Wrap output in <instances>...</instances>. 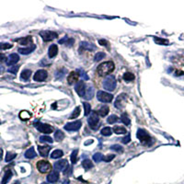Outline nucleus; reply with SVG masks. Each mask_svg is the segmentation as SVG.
I'll list each match as a JSON object with an SVG mask.
<instances>
[{
  "instance_id": "obj_35",
  "label": "nucleus",
  "mask_w": 184,
  "mask_h": 184,
  "mask_svg": "<svg viewBox=\"0 0 184 184\" xmlns=\"http://www.w3.org/2000/svg\"><path fill=\"white\" fill-rule=\"evenodd\" d=\"M121 121L124 122V124L125 125H129V124H130V118L128 117L127 113H124V114H121Z\"/></svg>"
},
{
  "instance_id": "obj_55",
  "label": "nucleus",
  "mask_w": 184,
  "mask_h": 184,
  "mask_svg": "<svg viewBox=\"0 0 184 184\" xmlns=\"http://www.w3.org/2000/svg\"><path fill=\"white\" fill-rule=\"evenodd\" d=\"M3 71H4V67L2 65H0V74H1Z\"/></svg>"
},
{
  "instance_id": "obj_3",
  "label": "nucleus",
  "mask_w": 184,
  "mask_h": 184,
  "mask_svg": "<svg viewBox=\"0 0 184 184\" xmlns=\"http://www.w3.org/2000/svg\"><path fill=\"white\" fill-rule=\"evenodd\" d=\"M103 87L105 90L109 91H113L116 87V78L113 75H109V76L103 81Z\"/></svg>"
},
{
  "instance_id": "obj_12",
  "label": "nucleus",
  "mask_w": 184,
  "mask_h": 184,
  "mask_svg": "<svg viewBox=\"0 0 184 184\" xmlns=\"http://www.w3.org/2000/svg\"><path fill=\"white\" fill-rule=\"evenodd\" d=\"M76 92L79 95L80 97H85L86 93V84L84 81H78V83L75 87Z\"/></svg>"
},
{
  "instance_id": "obj_23",
  "label": "nucleus",
  "mask_w": 184,
  "mask_h": 184,
  "mask_svg": "<svg viewBox=\"0 0 184 184\" xmlns=\"http://www.w3.org/2000/svg\"><path fill=\"white\" fill-rule=\"evenodd\" d=\"M93 95H94V88L91 86H88L87 90H86V93H85L86 99H87V100L91 99L93 98Z\"/></svg>"
},
{
  "instance_id": "obj_54",
  "label": "nucleus",
  "mask_w": 184,
  "mask_h": 184,
  "mask_svg": "<svg viewBox=\"0 0 184 184\" xmlns=\"http://www.w3.org/2000/svg\"><path fill=\"white\" fill-rule=\"evenodd\" d=\"M2 156H3V149L0 148V160L2 159Z\"/></svg>"
},
{
  "instance_id": "obj_20",
  "label": "nucleus",
  "mask_w": 184,
  "mask_h": 184,
  "mask_svg": "<svg viewBox=\"0 0 184 184\" xmlns=\"http://www.w3.org/2000/svg\"><path fill=\"white\" fill-rule=\"evenodd\" d=\"M35 48H36L35 44H31L30 47H27V48H18V52L21 54H29L35 50Z\"/></svg>"
},
{
  "instance_id": "obj_6",
  "label": "nucleus",
  "mask_w": 184,
  "mask_h": 184,
  "mask_svg": "<svg viewBox=\"0 0 184 184\" xmlns=\"http://www.w3.org/2000/svg\"><path fill=\"white\" fill-rule=\"evenodd\" d=\"M127 99H128V97L126 94H121L117 97V99H115V103H114V106L116 107L119 110H121L122 108H124V106L126 105L127 103Z\"/></svg>"
},
{
  "instance_id": "obj_13",
  "label": "nucleus",
  "mask_w": 184,
  "mask_h": 184,
  "mask_svg": "<svg viewBox=\"0 0 184 184\" xmlns=\"http://www.w3.org/2000/svg\"><path fill=\"white\" fill-rule=\"evenodd\" d=\"M18 61H19L18 54H17V53H12V54H10V55L8 57V59H6V65H13L17 64Z\"/></svg>"
},
{
  "instance_id": "obj_44",
  "label": "nucleus",
  "mask_w": 184,
  "mask_h": 184,
  "mask_svg": "<svg viewBox=\"0 0 184 184\" xmlns=\"http://www.w3.org/2000/svg\"><path fill=\"white\" fill-rule=\"evenodd\" d=\"M84 106V110H85V115H88L91 112V106L90 103H87V102H84L83 103Z\"/></svg>"
},
{
  "instance_id": "obj_57",
  "label": "nucleus",
  "mask_w": 184,
  "mask_h": 184,
  "mask_svg": "<svg viewBox=\"0 0 184 184\" xmlns=\"http://www.w3.org/2000/svg\"><path fill=\"white\" fill-rule=\"evenodd\" d=\"M42 184H48V183H46V182H43V183H42Z\"/></svg>"
},
{
  "instance_id": "obj_18",
  "label": "nucleus",
  "mask_w": 184,
  "mask_h": 184,
  "mask_svg": "<svg viewBox=\"0 0 184 184\" xmlns=\"http://www.w3.org/2000/svg\"><path fill=\"white\" fill-rule=\"evenodd\" d=\"M109 112H110V109H109L108 106H102L96 112V113L99 115V116L105 117V116H107V115H108Z\"/></svg>"
},
{
  "instance_id": "obj_9",
  "label": "nucleus",
  "mask_w": 184,
  "mask_h": 184,
  "mask_svg": "<svg viewBox=\"0 0 184 184\" xmlns=\"http://www.w3.org/2000/svg\"><path fill=\"white\" fill-rule=\"evenodd\" d=\"M47 77H48V73H47V71L43 70V69H40L34 74L33 80L37 81V82H42V81H43L47 78Z\"/></svg>"
},
{
  "instance_id": "obj_7",
  "label": "nucleus",
  "mask_w": 184,
  "mask_h": 184,
  "mask_svg": "<svg viewBox=\"0 0 184 184\" xmlns=\"http://www.w3.org/2000/svg\"><path fill=\"white\" fill-rule=\"evenodd\" d=\"M97 99L100 102H111L113 99V96L110 93L99 90L97 92Z\"/></svg>"
},
{
  "instance_id": "obj_24",
  "label": "nucleus",
  "mask_w": 184,
  "mask_h": 184,
  "mask_svg": "<svg viewBox=\"0 0 184 184\" xmlns=\"http://www.w3.org/2000/svg\"><path fill=\"white\" fill-rule=\"evenodd\" d=\"M11 177H12V172H11V170L10 169H8L6 170V171L5 172V175H4V177H3V180H2V182H1V184H6L9 181V180L11 179Z\"/></svg>"
},
{
  "instance_id": "obj_2",
  "label": "nucleus",
  "mask_w": 184,
  "mask_h": 184,
  "mask_svg": "<svg viewBox=\"0 0 184 184\" xmlns=\"http://www.w3.org/2000/svg\"><path fill=\"white\" fill-rule=\"evenodd\" d=\"M136 136H137V138L140 140L142 145L149 146L153 144L152 137L147 134L146 131L144 130V129H139V130L137 131V134H136Z\"/></svg>"
},
{
  "instance_id": "obj_27",
  "label": "nucleus",
  "mask_w": 184,
  "mask_h": 184,
  "mask_svg": "<svg viewBox=\"0 0 184 184\" xmlns=\"http://www.w3.org/2000/svg\"><path fill=\"white\" fill-rule=\"evenodd\" d=\"M31 76V71L30 69H24L21 74H20V77L23 80H28Z\"/></svg>"
},
{
  "instance_id": "obj_4",
  "label": "nucleus",
  "mask_w": 184,
  "mask_h": 184,
  "mask_svg": "<svg viewBox=\"0 0 184 184\" xmlns=\"http://www.w3.org/2000/svg\"><path fill=\"white\" fill-rule=\"evenodd\" d=\"M37 168L40 173H47L51 171L52 165L46 160H40L37 162Z\"/></svg>"
},
{
  "instance_id": "obj_49",
  "label": "nucleus",
  "mask_w": 184,
  "mask_h": 184,
  "mask_svg": "<svg viewBox=\"0 0 184 184\" xmlns=\"http://www.w3.org/2000/svg\"><path fill=\"white\" fill-rule=\"evenodd\" d=\"M114 158H115V155H108L107 156H104L103 160L105 162H111Z\"/></svg>"
},
{
  "instance_id": "obj_52",
  "label": "nucleus",
  "mask_w": 184,
  "mask_h": 184,
  "mask_svg": "<svg viewBox=\"0 0 184 184\" xmlns=\"http://www.w3.org/2000/svg\"><path fill=\"white\" fill-rule=\"evenodd\" d=\"M79 72H81V74H79V76L83 77V78H84V79H87V80L88 79V77L87 76V75H86V74H85L82 70H79Z\"/></svg>"
},
{
  "instance_id": "obj_15",
  "label": "nucleus",
  "mask_w": 184,
  "mask_h": 184,
  "mask_svg": "<svg viewBox=\"0 0 184 184\" xmlns=\"http://www.w3.org/2000/svg\"><path fill=\"white\" fill-rule=\"evenodd\" d=\"M78 77H79V74L77 73V72H71L69 74V76L67 77V81H68V84L69 85H73L78 81Z\"/></svg>"
},
{
  "instance_id": "obj_5",
  "label": "nucleus",
  "mask_w": 184,
  "mask_h": 184,
  "mask_svg": "<svg viewBox=\"0 0 184 184\" xmlns=\"http://www.w3.org/2000/svg\"><path fill=\"white\" fill-rule=\"evenodd\" d=\"M40 36L43 38V40L44 42H50V40H53L55 38H57L58 34L54 31H40Z\"/></svg>"
},
{
  "instance_id": "obj_51",
  "label": "nucleus",
  "mask_w": 184,
  "mask_h": 184,
  "mask_svg": "<svg viewBox=\"0 0 184 184\" xmlns=\"http://www.w3.org/2000/svg\"><path fill=\"white\" fill-rule=\"evenodd\" d=\"M99 43L101 44V45H103V46H106V47L109 46V43L107 42L106 40H99Z\"/></svg>"
},
{
  "instance_id": "obj_40",
  "label": "nucleus",
  "mask_w": 184,
  "mask_h": 184,
  "mask_svg": "<svg viewBox=\"0 0 184 184\" xmlns=\"http://www.w3.org/2000/svg\"><path fill=\"white\" fill-rule=\"evenodd\" d=\"M79 115H80V108L79 107H77L74 110L73 113L70 115V119H76V118H77L79 116Z\"/></svg>"
},
{
  "instance_id": "obj_36",
  "label": "nucleus",
  "mask_w": 184,
  "mask_h": 184,
  "mask_svg": "<svg viewBox=\"0 0 184 184\" xmlns=\"http://www.w3.org/2000/svg\"><path fill=\"white\" fill-rule=\"evenodd\" d=\"M100 134H101L102 135H104V136H110V135H112V129H111L110 127H104V128L101 130Z\"/></svg>"
},
{
  "instance_id": "obj_21",
  "label": "nucleus",
  "mask_w": 184,
  "mask_h": 184,
  "mask_svg": "<svg viewBox=\"0 0 184 184\" xmlns=\"http://www.w3.org/2000/svg\"><path fill=\"white\" fill-rule=\"evenodd\" d=\"M80 46L82 47L83 49L87 50V51H94V50L97 49V47L95 46L94 44H92L90 43H87V42H82L80 44Z\"/></svg>"
},
{
  "instance_id": "obj_22",
  "label": "nucleus",
  "mask_w": 184,
  "mask_h": 184,
  "mask_svg": "<svg viewBox=\"0 0 184 184\" xmlns=\"http://www.w3.org/2000/svg\"><path fill=\"white\" fill-rule=\"evenodd\" d=\"M38 150H39L40 156H44V158H46V156H48L50 150H51V147L50 146H40L38 147Z\"/></svg>"
},
{
  "instance_id": "obj_28",
  "label": "nucleus",
  "mask_w": 184,
  "mask_h": 184,
  "mask_svg": "<svg viewBox=\"0 0 184 184\" xmlns=\"http://www.w3.org/2000/svg\"><path fill=\"white\" fill-rule=\"evenodd\" d=\"M113 132L115 134H124L127 133L125 128H124L122 126H118V125L113 127Z\"/></svg>"
},
{
  "instance_id": "obj_25",
  "label": "nucleus",
  "mask_w": 184,
  "mask_h": 184,
  "mask_svg": "<svg viewBox=\"0 0 184 184\" xmlns=\"http://www.w3.org/2000/svg\"><path fill=\"white\" fill-rule=\"evenodd\" d=\"M74 43H75V40L74 39H69V38H67V37H65L64 39L59 40V43H64L66 46H73Z\"/></svg>"
},
{
  "instance_id": "obj_32",
  "label": "nucleus",
  "mask_w": 184,
  "mask_h": 184,
  "mask_svg": "<svg viewBox=\"0 0 184 184\" xmlns=\"http://www.w3.org/2000/svg\"><path fill=\"white\" fill-rule=\"evenodd\" d=\"M19 118L25 121V120H29L31 118V113L28 112L27 111H22L21 112L19 113Z\"/></svg>"
},
{
  "instance_id": "obj_33",
  "label": "nucleus",
  "mask_w": 184,
  "mask_h": 184,
  "mask_svg": "<svg viewBox=\"0 0 184 184\" xmlns=\"http://www.w3.org/2000/svg\"><path fill=\"white\" fill-rule=\"evenodd\" d=\"M154 40L158 43V44H162V45H168V40H165V39H161V38H158V37H154Z\"/></svg>"
},
{
  "instance_id": "obj_1",
  "label": "nucleus",
  "mask_w": 184,
  "mask_h": 184,
  "mask_svg": "<svg viewBox=\"0 0 184 184\" xmlns=\"http://www.w3.org/2000/svg\"><path fill=\"white\" fill-rule=\"evenodd\" d=\"M114 64L112 61H108V62H103L101 63L98 68H97V72L99 74V76L100 77H104L107 75L111 74L114 70Z\"/></svg>"
},
{
  "instance_id": "obj_46",
  "label": "nucleus",
  "mask_w": 184,
  "mask_h": 184,
  "mask_svg": "<svg viewBox=\"0 0 184 184\" xmlns=\"http://www.w3.org/2000/svg\"><path fill=\"white\" fill-rule=\"evenodd\" d=\"M72 171H73V168L71 166H67L66 168L64 170V175L65 176H70L72 174Z\"/></svg>"
},
{
  "instance_id": "obj_31",
  "label": "nucleus",
  "mask_w": 184,
  "mask_h": 184,
  "mask_svg": "<svg viewBox=\"0 0 184 184\" xmlns=\"http://www.w3.org/2000/svg\"><path fill=\"white\" fill-rule=\"evenodd\" d=\"M135 77H134V75L130 73V72H126L124 75V79L125 81H127V82H130V81H133L134 80Z\"/></svg>"
},
{
  "instance_id": "obj_47",
  "label": "nucleus",
  "mask_w": 184,
  "mask_h": 184,
  "mask_svg": "<svg viewBox=\"0 0 184 184\" xmlns=\"http://www.w3.org/2000/svg\"><path fill=\"white\" fill-rule=\"evenodd\" d=\"M111 149H112V150L117 151V152H122V151H124V149H122L121 146H120V145H113V146H111Z\"/></svg>"
},
{
  "instance_id": "obj_48",
  "label": "nucleus",
  "mask_w": 184,
  "mask_h": 184,
  "mask_svg": "<svg viewBox=\"0 0 184 184\" xmlns=\"http://www.w3.org/2000/svg\"><path fill=\"white\" fill-rule=\"evenodd\" d=\"M18 69H19V66H18V65H14V66L10 67L8 71H9V73H12V74H17L18 71Z\"/></svg>"
},
{
  "instance_id": "obj_14",
  "label": "nucleus",
  "mask_w": 184,
  "mask_h": 184,
  "mask_svg": "<svg viewBox=\"0 0 184 184\" xmlns=\"http://www.w3.org/2000/svg\"><path fill=\"white\" fill-rule=\"evenodd\" d=\"M59 180V173L56 170H53L49 173V175L47 176V181L50 183H54Z\"/></svg>"
},
{
  "instance_id": "obj_39",
  "label": "nucleus",
  "mask_w": 184,
  "mask_h": 184,
  "mask_svg": "<svg viewBox=\"0 0 184 184\" xmlns=\"http://www.w3.org/2000/svg\"><path fill=\"white\" fill-rule=\"evenodd\" d=\"M103 158H104V156L101 153H96L93 156V160L95 162H100L103 160Z\"/></svg>"
},
{
  "instance_id": "obj_34",
  "label": "nucleus",
  "mask_w": 184,
  "mask_h": 184,
  "mask_svg": "<svg viewBox=\"0 0 184 184\" xmlns=\"http://www.w3.org/2000/svg\"><path fill=\"white\" fill-rule=\"evenodd\" d=\"M82 166L85 169H90L93 167V164L90 159H86L82 162Z\"/></svg>"
},
{
  "instance_id": "obj_10",
  "label": "nucleus",
  "mask_w": 184,
  "mask_h": 184,
  "mask_svg": "<svg viewBox=\"0 0 184 184\" xmlns=\"http://www.w3.org/2000/svg\"><path fill=\"white\" fill-rule=\"evenodd\" d=\"M35 127L37 128V130L39 132L43 133V134H51L53 131V129L51 125L45 124H37Z\"/></svg>"
},
{
  "instance_id": "obj_17",
  "label": "nucleus",
  "mask_w": 184,
  "mask_h": 184,
  "mask_svg": "<svg viewBox=\"0 0 184 184\" xmlns=\"http://www.w3.org/2000/svg\"><path fill=\"white\" fill-rule=\"evenodd\" d=\"M17 42L21 44V45H29V44H32V38L31 36H28V37H23V38H20V39H18L16 40Z\"/></svg>"
},
{
  "instance_id": "obj_8",
  "label": "nucleus",
  "mask_w": 184,
  "mask_h": 184,
  "mask_svg": "<svg viewBox=\"0 0 184 184\" xmlns=\"http://www.w3.org/2000/svg\"><path fill=\"white\" fill-rule=\"evenodd\" d=\"M99 121V115L96 113V112H93V114H91L87 119V122L91 129H96L98 127Z\"/></svg>"
},
{
  "instance_id": "obj_26",
  "label": "nucleus",
  "mask_w": 184,
  "mask_h": 184,
  "mask_svg": "<svg viewBox=\"0 0 184 184\" xmlns=\"http://www.w3.org/2000/svg\"><path fill=\"white\" fill-rule=\"evenodd\" d=\"M35 156H36V152L34 150L33 147H31L25 152V158H35Z\"/></svg>"
},
{
  "instance_id": "obj_16",
  "label": "nucleus",
  "mask_w": 184,
  "mask_h": 184,
  "mask_svg": "<svg viewBox=\"0 0 184 184\" xmlns=\"http://www.w3.org/2000/svg\"><path fill=\"white\" fill-rule=\"evenodd\" d=\"M67 166H68L67 160H65V159L60 160V161L56 162L55 164H54V167H55V168L57 169V171H64Z\"/></svg>"
},
{
  "instance_id": "obj_50",
  "label": "nucleus",
  "mask_w": 184,
  "mask_h": 184,
  "mask_svg": "<svg viewBox=\"0 0 184 184\" xmlns=\"http://www.w3.org/2000/svg\"><path fill=\"white\" fill-rule=\"evenodd\" d=\"M121 141L122 142V144H128V143L131 141V136H130V134L126 135L125 137H124Z\"/></svg>"
},
{
  "instance_id": "obj_11",
  "label": "nucleus",
  "mask_w": 184,
  "mask_h": 184,
  "mask_svg": "<svg viewBox=\"0 0 184 184\" xmlns=\"http://www.w3.org/2000/svg\"><path fill=\"white\" fill-rule=\"evenodd\" d=\"M82 124H81L80 121H76L73 122H69V124H66L65 125V129L66 131H78Z\"/></svg>"
},
{
  "instance_id": "obj_30",
  "label": "nucleus",
  "mask_w": 184,
  "mask_h": 184,
  "mask_svg": "<svg viewBox=\"0 0 184 184\" xmlns=\"http://www.w3.org/2000/svg\"><path fill=\"white\" fill-rule=\"evenodd\" d=\"M54 138H55V140L57 142H60V141H62L65 138V134H64V133L62 131L57 130L55 132V134H54Z\"/></svg>"
},
{
  "instance_id": "obj_41",
  "label": "nucleus",
  "mask_w": 184,
  "mask_h": 184,
  "mask_svg": "<svg viewBox=\"0 0 184 184\" xmlns=\"http://www.w3.org/2000/svg\"><path fill=\"white\" fill-rule=\"evenodd\" d=\"M16 156H17V154L12 153V152H8V153H6V161L9 162L12 159H14Z\"/></svg>"
},
{
  "instance_id": "obj_43",
  "label": "nucleus",
  "mask_w": 184,
  "mask_h": 184,
  "mask_svg": "<svg viewBox=\"0 0 184 184\" xmlns=\"http://www.w3.org/2000/svg\"><path fill=\"white\" fill-rule=\"evenodd\" d=\"M13 45L9 43H0V50H8L12 48Z\"/></svg>"
},
{
  "instance_id": "obj_29",
  "label": "nucleus",
  "mask_w": 184,
  "mask_h": 184,
  "mask_svg": "<svg viewBox=\"0 0 184 184\" xmlns=\"http://www.w3.org/2000/svg\"><path fill=\"white\" fill-rule=\"evenodd\" d=\"M64 155L63 151L62 150H59V149H56V150H54L52 155H51V158H62Z\"/></svg>"
},
{
  "instance_id": "obj_53",
  "label": "nucleus",
  "mask_w": 184,
  "mask_h": 184,
  "mask_svg": "<svg viewBox=\"0 0 184 184\" xmlns=\"http://www.w3.org/2000/svg\"><path fill=\"white\" fill-rule=\"evenodd\" d=\"M5 59H6L5 54H3V53H0V62H3V61H5Z\"/></svg>"
},
{
  "instance_id": "obj_37",
  "label": "nucleus",
  "mask_w": 184,
  "mask_h": 184,
  "mask_svg": "<svg viewBox=\"0 0 184 184\" xmlns=\"http://www.w3.org/2000/svg\"><path fill=\"white\" fill-rule=\"evenodd\" d=\"M40 141L42 143H48V144H52L53 142V139L50 137V136H47V135H43L40 137Z\"/></svg>"
},
{
  "instance_id": "obj_42",
  "label": "nucleus",
  "mask_w": 184,
  "mask_h": 184,
  "mask_svg": "<svg viewBox=\"0 0 184 184\" xmlns=\"http://www.w3.org/2000/svg\"><path fill=\"white\" fill-rule=\"evenodd\" d=\"M118 121H119V119H118V117L116 116V115H111V116L107 119L108 124H115V122H117Z\"/></svg>"
},
{
  "instance_id": "obj_56",
  "label": "nucleus",
  "mask_w": 184,
  "mask_h": 184,
  "mask_svg": "<svg viewBox=\"0 0 184 184\" xmlns=\"http://www.w3.org/2000/svg\"><path fill=\"white\" fill-rule=\"evenodd\" d=\"M13 184H20V182L18 180H17V181H15L14 183H13Z\"/></svg>"
},
{
  "instance_id": "obj_19",
  "label": "nucleus",
  "mask_w": 184,
  "mask_h": 184,
  "mask_svg": "<svg viewBox=\"0 0 184 184\" xmlns=\"http://www.w3.org/2000/svg\"><path fill=\"white\" fill-rule=\"evenodd\" d=\"M58 53V47L56 44H52L48 50V56L50 58H53Z\"/></svg>"
},
{
  "instance_id": "obj_45",
  "label": "nucleus",
  "mask_w": 184,
  "mask_h": 184,
  "mask_svg": "<svg viewBox=\"0 0 184 184\" xmlns=\"http://www.w3.org/2000/svg\"><path fill=\"white\" fill-rule=\"evenodd\" d=\"M105 57V53H98L96 55H95V62H99V61H100L101 59H103Z\"/></svg>"
},
{
  "instance_id": "obj_38",
  "label": "nucleus",
  "mask_w": 184,
  "mask_h": 184,
  "mask_svg": "<svg viewBox=\"0 0 184 184\" xmlns=\"http://www.w3.org/2000/svg\"><path fill=\"white\" fill-rule=\"evenodd\" d=\"M77 154H78V150H77V149H75V150L72 152V154H71L70 158H71V162L73 163V164H76V163H77Z\"/></svg>"
}]
</instances>
